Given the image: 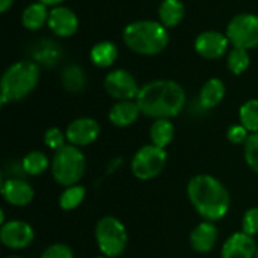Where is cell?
<instances>
[{"label": "cell", "instance_id": "6da1fadb", "mask_svg": "<svg viewBox=\"0 0 258 258\" xmlns=\"http://www.w3.org/2000/svg\"><path fill=\"white\" fill-rule=\"evenodd\" d=\"M187 198L203 221L218 222L224 219L231 207L227 186L210 174L194 175L186 187Z\"/></svg>", "mask_w": 258, "mask_h": 258}, {"label": "cell", "instance_id": "7a4b0ae2", "mask_svg": "<svg viewBox=\"0 0 258 258\" xmlns=\"http://www.w3.org/2000/svg\"><path fill=\"white\" fill-rule=\"evenodd\" d=\"M142 115L153 119H171L186 104V92L174 80H153L144 85L136 97Z\"/></svg>", "mask_w": 258, "mask_h": 258}, {"label": "cell", "instance_id": "3957f363", "mask_svg": "<svg viewBox=\"0 0 258 258\" xmlns=\"http://www.w3.org/2000/svg\"><path fill=\"white\" fill-rule=\"evenodd\" d=\"M124 44L135 53L142 56H154L162 53L168 42V29L154 20H139L128 23L122 30Z\"/></svg>", "mask_w": 258, "mask_h": 258}, {"label": "cell", "instance_id": "277c9868", "mask_svg": "<svg viewBox=\"0 0 258 258\" xmlns=\"http://www.w3.org/2000/svg\"><path fill=\"white\" fill-rule=\"evenodd\" d=\"M39 65L35 60H17L2 76V104L17 103L26 98L39 82Z\"/></svg>", "mask_w": 258, "mask_h": 258}, {"label": "cell", "instance_id": "5b68a950", "mask_svg": "<svg viewBox=\"0 0 258 258\" xmlns=\"http://www.w3.org/2000/svg\"><path fill=\"white\" fill-rule=\"evenodd\" d=\"M86 171V157L79 147L67 144L51 157L50 172L53 180L63 187L79 184Z\"/></svg>", "mask_w": 258, "mask_h": 258}, {"label": "cell", "instance_id": "8992f818", "mask_svg": "<svg viewBox=\"0 0 258 258\" xmlns=\"http://www.w3.org/2000/svg\"><path fill=\"white\" fill-rule=\"evenodd\" d=\"M95 242L101 255L107 258L121 257L128 245V231L115 216H103L95 225Z\"/></svg>", "mask_w": 258, "mask_h": 258}, {"label": "cell", "instance_id": "52a82bcc", "mask_svg": "<svg viewBox=\"0 0 258 258\" xmlns=\"http://www.w3.org/2000/svg\"><path fill=\"white\" fill-rule=\"evenodd\" d=\"M168 162L166 148H160L153 144L142 145L132 157L130 169L132 174L142 181L153 180L162 174Z\"/></svg>", "mask_w": 258, "mask_h": 258}, {"label": "cell", "instance_id": "ba28073f", "mask_svg": "<svg viewBox=\"0 0 258 258\" xmlns=\"http://www.w3.org/2000/svg\"><path fill=\"white\" fill-rule=\"evenodd\" d=\"M230 44L237 48L251 50L258 47V15L243 12L233 17L225 32Z\"/></svg>", "mask_w": 258, "mask_h": 258}, {"label": "cell", "instance_id": "9c48e42d", "mask_svg": "<svg viewBox=\"0 0 258 258\" xmlns=\"http://www.w3.org/2000/svg\"><path fill=\"white\" fill-rule=\"evenodd\" d=\"M35 240L33 227L23 219H11L0 225V242L5 248L21 251L29 248Z\"/></svg>", "mask_w": 258, "mask_h": 258}, {"label": "cell", "instance_id": "30bf717a", "mask_svg": "<svg viewBox=\"0 0 258 258\" xmlns=\"http://www.w3.org/2000/svg\"><path fill=\"white\" fill-rule=\"evenodd\" d=\"M104 89L116 101L136 100V97L141 91L135 76L130 71L122 70V68L113 70V71L106 74Z\"/></svg>", "mask_w": 258, "mask_h": 258}, {"label": "cell", "instance_id": "8fae6325", "mask_svg": "<svg viewBox=\"0 0 258 258\" xmlns=\"http://www.w3.org/2000/svg\"><path fill=\"white\" fill-rule=\"evenodd\" d=\"M100 133H101L100 124L94 118H89V116L76 118L65 128V136H67L68 144L79 147V148L94 144L100 138Z\"/></svg>", "mask_w": 258, "mask_h": 258}, {"label": "cell", "instance_id": "7c38bea8", "mask_svg": "<svg viewBox=\"0 0 258 258\" xmlns=\"http://www.w3.org/2000/svg\"><path fill=\"white\" fill-rule=\"evenodd\" d=\"M194 47H195V51L201 57L215 60L228 54L230 39L227 38L225 33H221L216 30H206V32H201L195 38Z\"/></svg>", "mask_w": 258, "mask_h": 258}, {"label": "cell", "instance_id": "4fadbf2b", "mask_svg": "<svg viewBox=\"0 0 258 258\" xmlns=\"http://www.w3.org/2000/svg\"><path fill=\"white\" fill-rule=\"evenodd\" d=\"M0 194L3 200L12 207H26L35 198L33 186L23 177L2 178Z\"/></svg>", "mask_w": 258, "mask_h": 258}, {"label": "cell", "instance_id": "5bb4252c", "mask_svg": "<svg viewBox=\"0 0 258 258\" xmlns=\"http://www.w3.org/2000/svg\"><path fill=\"white\" fill-rule=\"evenodd\" d=\"M47 26L51 30V33H54L56 36L70 38L76 35L79 29V18L73 9L67 6H54L50 11Z\"/></svg>", "mask_w": 258, "mask_h": 258}, {"label": "cell", "instance_id": "9a60e30c", "mask_svg": "<svg viewBox=\"0 0 258 258\" xmlns=\"http://www.w3.org/2000/svg\"><path fill=\"white\" fill-rule=\"evenodd\" d=\"M255 239L243 231L233 233L221 248V258H255Z\"/></svg>", "mask_w": 258, "mask_h": 258}, {"label": "cell", "instance_id": "2e32d148", "mask_svg": "<svg viewBox=\"0 0 258 258\" xmlns=\"http://www.w3.org/2000/svg\"><path fill=\"white\" fill-rule=\"evenodd\" d=\"M219 239V230L215 222L203 221L189 234V245L198 254H209L215 249Z\"/></svg>", "mask_w": 258, "mask_h": 258}, {"label": "cell", "instance_id": "e0dca14e", "mask_svg": "<svg viewBox=\"0 0 258 258\" xmlns=\"http://www.w3.org/2000/svg\"><path fill=\"white\" fill-rule=\"evenodd\" d=\"M142 115L141 107L136 100H124L116 101L109 110V121L119 128H125L133 125L138 118Z\"/></svg>", "mask_w": 258, "mask_h": 258}, {"label": "cell", "instance_id": "ac0fdd59", "mask_svg": "<svg viewBox=\"0 0 258 258\" xmlns=\"http://www.w3.org/2000/svg\"><path fill=\"white\" fill-rule=\"evenodd\" d=\"M225 92H227V88L221 79H218V77L209 79L200 91V97H198L200 106L204 109L216 107L224 100Z\"/></svg>", "mask_w": 258, "mask_h": 258}, {"label": "cell", "instance_id": "d6986e66", "mask_svg": "<svg viewBox=\"0 0 258 258\" xmlns=\"http://www.w3.org/2000/svg\"><path fill=\"white\" fill-rule=\"evenodd\" d=\"M159 21L166 27H177L184 18V5L181 0H162L159 5Z\"/></svg>", "mask_w": 258, "mask_h": 258}, {"label": "cell", "instance_id": "ffe728a7", "mask_svg": "<svg viewBox=\"0 0 258 258\" xmlns=\"http://www.w3.org/2000/svg\"><path fill=\"white\" fill-rule=\"evenodd\" d=\"M91 62L98 68H109L118 59V47L112 41H100L89 51Z\"/></svg>", "mask_w": 258, "mask_h": 258}, {"label": "cell", "instance_id": "44dd1931", "mask_svg": "<svg viewBox=\"0 0 258 258\" xmlns=\"http://www.w3.org/2000/svg\"><path fill=\"white\" fill-rule=\"evenodd\" d=\"M47 8L48 6H45L41 2L30 3L21 14V24L27 30H39L48 21L50 11Z\"/></svg>", "mask_w": 258, "mask_h": 258}, {"label": "cell", "instance_id": "7402d4cb", "mask_svg": "<svg viewBox=\"0 0 258 258\" xmlns=\"http://www.w3.org/2000/svg\"><path fill=\"white\" fill-rule=\"evenodd\" d=\"M51 160L44 151L32 150L21 159V169L30 177H39L50 168Z\"/></svg>", "mask_w": 258, "mask_h": 258}, {"label": "cell", "instance_id": "603a6c76", "mask_svg": "<svg viewBox=\"0 0 258 258\" xmlns=\"http://www.w3.org/2000/svg\"><path fill=\"white\" fill-rule=\"evenodd\" d=\"M175 138V127L171 119H154L150 127V141L153 145L166 148Z\"/></svg>", "mask_w": 258, "mask_h": 258}, {"label": "cell", "instance_id": "cb8c5ba5", "mask_svg": "<svg viewBox=\"0 0 258 258\" xmlns=\"http://www.w3.org/2000/svg\"><path fill=\"white\" fill-rule=\"evenodd\" d=\"M60 83L65 91L71 94L80 92L86 85V74L79 65H68L60 74Z\"/></svg>", "mask_w": 258, "mask_h": 258}, {"label": "cell", "instance_id": "d4e9b609", "mask_svg": "<svg viewBox=\"0 0 258 258\" xmlns=\"http://www.w3.org/2000/svg\"><path fill=\"white\" fill-rule=\"evenodd\" d=\"M85 197H86V189L80 183L70 186V187H65L62 190V194L59 195V207L63 212L76 210L85 201Z\"/></svg>", "mask_w": 258, "mask_h": 258}, {"label": "cell", "instance_id": "484cf974", "mask_svg": "<svg viewBox=\"0 0 258 258\" xmlns=\"http://www.w3.org/2000/svg\"><path fill=\"white\" fill-rule=\"evenodd\" d=\"M239 119L240 124L249 132L257 133L258 132V100L252 98L245 101L239 109Z\"/></svg>", "mask_w": 258, "mask_h": 258}, {"label": "cell", "instance_id": "4316f807", "mask_svg": "<svg viewBox=\"0 0 258 258\" xmlns=\"http://www.w3.org/2000/svg\"><path fill=\"white\" fill-rule=\"evenodd\" d=\"M60 51L57 48V45L51 41H41L35 45L33 48V60L38 63H44V65H54L57 57H59Z\"/></svg>", "mask_w": 258, "mask_h": 258}, {"label": "cell", "instance_id": "83f0119b", "mask_svg": "<svg viewBox=\"0 0 258 258\" xmlns=\"http://www.w3.org/2000/svg\"><path fill=\"white\" fill-rule=\"evenodd\" d=\"M249 63H251L249 50L233 47L227 54V65H228L230 71L236 76L243 74L249 68Z\"/></svg>", "mask_w": 258, "mask_h": 258}, {"label": "cell", "instance_id": "f1b7e54d", "mask_svg": "<svg viewBox=\"0 0 258 258\" xmlns=\"http://www.w3.org/2000/svg\"><path fill=\"white\" fill-rule=\"evenodd\" d=\"M243 156L249 169L258 175V132L249 135L246 144L243 145Z\"/></svg>", "mask_w": 258, "mask_h": 258}, {"label": "cell", "instance_id": "f546056e", "mask_svg": "<svg viewBox=\"0 0 258 258\" xmlns=\"http://www.w3.org/2000/svg\"><path fill=\"white\" fill-rule=\"evenodd\" d=\"M42 139H44V145L48 150L54 151V153L68 144L67 136H65V132H62L59 127H50V128H47L44 132V138Z\"/></svg>", "mask_w": 258, "mask_h": 258}, {"label": "cell", "instance_id": "4dcf8cb0", "mask_svg": "<svg viewBox=\"0 0 258 258\" xmlns=\"http://www.w3.org/2000/svg\"><path fill=\"white\" fill-rule=\"evenodd\" d=\"M242 231L255 237L258 234V207L248 209L242 216Z\"/></svg>", "mask_w": 258, "mask_h": 258}, {"label": "cell", "instance_id": "1f68e13d", "mask_svg": "<svg viewBox=\"0 0 258 258\" xmlns=\"http://www.w3.org/2000/svg\"><path fill=\"white\" fill-rule=\"evenodd\" d=\"M39 258H74V252L67 243H53L42 251Z\"/></svg>", "mask_w": 258, "mask_h": 258}, {"label": "cell", "instance_id": "d6a6232c", "mask_svg": "<svg viewBox=\"0 0 258 258\" xmlns=\"http://www.w3.org/2000/svg\"><path fill=\"white\" fill-rule=\"evenodd\" d=\"M249 132L239 122V124H233L231 127H228L227 130V139L234 144V145H245L248 138H249Z\"/></svg>", "mask_w": 258, "mask_h": 258}, {"label": "cell", "instance_id": "836d02e7", "mask_svg": "<svg viewBox=\"0 0 258 258\" xmlns=\"http://www.w3.org/2000/svg\"><path fill=\"white\" fill-rule=\"evenodd\" d=\"M14 5V0H0V12H6Z\"/></svg>", "mask_w": 258, "mask_h": 258}, {"label": "cell", "instance_id": "e575fe53", "mask_svg": "<svg viewBox=\"0 0 258 258\" xmlns=\"http://www.w3.org/2000/svg\"><path fill=\"white\" fill-rule=\"evenodd\" d=\"M119 165H122V159L121 157H118V159H115V160H112L110 162V168H109V172H113Z\"/></svg>", "mask_w": 258, "mask_h": 258}, {"label": "cell", "instance_id": "d590c367", "mask_svg": "<svg viewBox=\"0 0 258 258\" xmlns=\"http://www.w3.org/2000/svg\"><path fill=\"white\" fill-rule=\"evenodd\" d=\"M38 2L44 3L45 6H60V3L65 0H38Z\"/></svg>", "mask_w": 258, "mask_h": 258}, {"label": "cell", "instance_id": "8d00e7d4", "mask_svg": "<svg viewBox=\"0 0 258 258\" xmlns=\"http://www.w3.org/2000/svg\"><path fill=\"white\" fill-rule=\"evenodd\" d=\"M5 258H24V257H20V255H9V257H5Z\"/></svg>", "mask_w": 258, "mask_h": 258}, {"label": "cell", "instance_id": "74e56055", "mask_svg": "<svg viewBox=\"0 0 258 258\" xmlns=\"http://www.w3.org/2000/svg\"><path fill=\"white\" fill-rule=\"evenodd\" d=\"M92 258H107V257H104V255H98V257H92Z\"/></svg>", "mask_w": 258, "mask_h": 258}, {"label": "cell", "instance_id": "f35d334b", "mask_svg": "<svg viewBox=\"0 0 258 258\" xmlns=\"http://www.w3.org/2000/svg\"><path fill=\"white\" fill-rule=\"evenodd\" d=\"M255 258H258V248H257V252H255Z\"/></svg>", "mask_w": 258, "mask_h": 258}]
</instances>
